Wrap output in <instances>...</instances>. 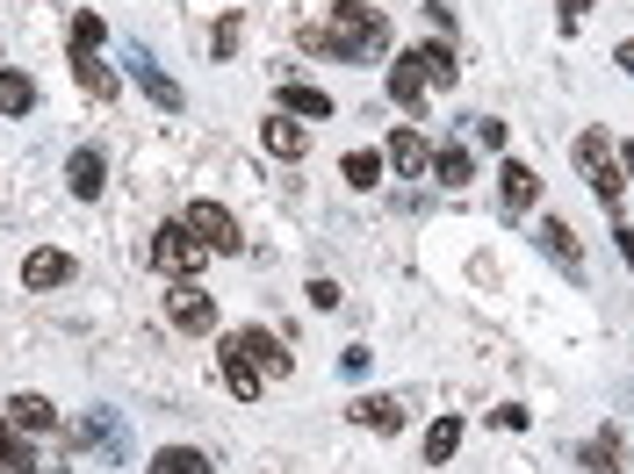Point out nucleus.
I'll use <instances>...</instances> for the list:
<instances>
[{
	"label": "nucleus",
	"instance_id": "nucleus-1",
	"mask_svg": "<svg viewBox=\"0 0 634 474\" xmlns=\"http://www.w3.org/2000/svg\"><path fill=\"white\" fill-rule=\"evenodd\" d=\"M304 37V51H317V58H375L389 43V22H383V8H368V0H339V8H325L317 22H304L296 29Z\"/></svg>",
	"mask_w": 634,
	"mask_h": 474
},
{
	"label": "nucleus",
	"instance_id": "nucleus-2",
	"mask_svg": "<svg viewBox=\"0 0 634 474\" xmlns=\"http://www.w3.org/2000/svg\"><path fill=\"white\" fill-rule=\"evenodd\" d=\"M577 173H584V188H592L606 209H621L627 173H621V151H606V137H598V130H584V137H577Z\"/></svg>",
	"mask_w": 634,
	"mask_h": 474
},
{
	"label": "nucleus",
	"instance_id": "nucleus-3",
	"mask_svg": "<svg viewBox=\"0 0 634 474\" xmlns=\"http://www.w3.org/2000/svg\"><path fill=\"white\" fill-rule=\"evenodd\" d=\"M202 259H209V244L195 238L188 223H159V231H152V266H159V273L188 281V273H202Z\"/></svg>",
	"mask_w": 634,
	"mask_h": 474
},
{
	"label": "nucleus",
	"instance_id": "nucleus-4",
	"mask_svg": "<svg viewBox=\"0 0 634 474\" xmlns=\"http://www.w3.org/2000/svg\"><path fill=\"white\" fill-rule=\"evenodd\" d=\"M180 223H188L195 238L209 244V252H246V238H238V216L224 202H188L180 209Z\"/></svg>",
	"mask_w": 634,
	"mask_h": 474
},
{
	"label": "nucleus",
	"instance_id": "nucleus-5",
	"mask_svg": "<svg viewBox=\"0 0 634 474\" xmlns=\"http://www.w3.org/2000/svg\"><path fill=\"white\" fill-rule=\"evenodd\" d=\"M166 316H174V331H188V339L217 331V302H209V288H195V281L166 288Z\"/></svg>",
	"mask_w": 634,
	"mask_h": 474
},
{
	"label": "nucleus",
	"instance_id": "nucleus-6",
	"mask_svg": "<svg viewBox=\"0 0 634 474\" xmlns=\"http://www.w3.org/2000/svg\"><path fill=\"white\" fill-rule=\"evenodd\" d=\"M231 339H238V353H246L252 366H260V374H267V381H289V374H296V360H289V345H281V339H275V331H260V324H238V331H231Z\"/></svg>",
	"mask_w": 634,
	"mask_h": 474
},
{
	"label": "nucleus",
	"instance_id": "nucleus-7",
	"mask_svg": "<svg viewBox=\"0 0 634 474\" xmlns=\"http://www.w3.org/2000/svg\"><path fill=\"white\" fill-rule=\"evenodd\" d=\"M72 273H80V259L58 252V244H37V252L22 259V288H29V295H43V288H66Z\"/></svg>",
	"mask_w": 634,
	"mask_h": 474
},
{
	"label": "nucleus",
	"instance_id": "nucleus-8",
	"mask_svg": "<svg viewBox=\"0 0 634 474\" xmlns=\"http://www.w3.org/2000/svg\"><path fill=\"white\" fill-rule=\"evenodd\" d=\"M534 238H541V252H548L555 266L569 273V281H584V244H577V231H569L563 216H541V231H534Z\"/></svg>",
	"mask_w": 634,
	"mask_h": 474
},
{
	"label": "nucleus",
	"instance_id": "nucleus-9",
	"mask_svg": "<svg viewBox=\"0 0 634 474\" xmlns=\"http://www.w3.org/2000/svg\"><path fill=\"white\" fill-rule=\"evenodd\" d=\"M389 94H397L404 109H426V94H433V80H426V43H418V51H404L397 65H389Z\"/></svg>",
	"mask_w": 634,
	"mask_h": 474
},
{
	"label": "nucleus",
	"instance_id": "nucleus-10",
	"mask_svg": "<svg viewBox=\"0 0 634 474\" xmlns=\"http://www.w3.org/2000/svg\"><path fill=\"white\" fill-rule=\"evenodd\" d=\"M217 360H224V389H231L238 395V403H260V366H252L246 353H238V339H231V331H224V345H217Z\"/></svg>",
	"mask_w": 634,
	"mask_h": 474
},
{
	"label": "nucleus",
	"instance_id": "nucleus-11",
	"mask_svg": "<svg viewBox=\"0 0 634 474\" xmlns=\"http://www.w3.org/2000/svg\"><path fill=\"white\" fill-rule=\"evenodd\" d=\"M534 194H541L534 165H519V159L497 165V202H505V216H526V209H534Z\"/></svg>",
	"mask_w": 634,
	"mask_h": 474
},
{
	"label": "nucleus",
	"instance_id": "nucleus-12",
	"mask_svg": "<svg viewBox=\"0 0 634 474\" xmlns=\"http://www.w3.org/2000/svg\"><path fill=\"white\" fill-rule=\"evenodd\" d=\"M275 109L296 115V122H325V115H331V94H325V87H310V80H281Z\"/></svg>",
	"mask_w": 634,
	"mask_h": 474
},
{
	"label": "nucleus",
	"instance_id": "nucleus-13",
	"mask_svg": "<svg viewBox=\"0 0 634 474\" xmlns=\"http://www.w3.org/2000/svg\"><path fill=\"white\" fill-rule=\"evenodd\" d=\"M260 144L267 151H275V159H304V151H310V130H304V122H296V115H260Z\"/></svg>",
	"mask_w": 634,
	"mask_h": 474
},
{
	"label": "nucleus",
	"instance_id": "nucleus-14",
	"mask_svg": "<svg viewBox=\"0 0 634 474\" xmlns=\"http://www.w3.org/2000/svg\"><path fill=\"white\" fill-rule=\"evenodd\" d=\"M72 87H80L87 101H116V94H123V80H116L95 51H72Z\"/></svg>",
	"mask_w": 634,
	"mask_h": 474
},
{
	"label": "nucleus",
	"instance_id": "nucleus-15",
	"mask_svg": "<svg viewBox=\"0 0 634 474\" xmlns=\"http://www.w3.org/2000/svg\"><path fill=\"white\" fill-rule=\"evenodd\" d=\"M383 165H397V173H426V165H433V144L412 130V122H404V130H389V144H383Z\"/></svg>",
	"mask_w": 634,
	"mask_h": 474
},
{
	"label": "nucleus",
	"instance_id": "nucleus-16",
	"mask_svg": "<svg viewBox=\"0 0 634 474\" xmlns=\"http://www.w3.org/2000/svg\"><path fill=\"white\" fill-rule=\"evenodd\" d=\"M346 417H354L360 432H383V438H389V432H404V403H397V395H360Z\"/></svg>",
	"mask_w": 634,
	"mask_h": 474
},
{
	"label": "nucleus",
	"instance_id": "nucleus-17",
	"mask_svg": "<svg viewBox=\"0 0 634 474\" xmlns=\"http://www.w3.org/2000/svg\"><path fill=\"white\" fill-rule=\"evenodd\" d=\"M101 180H109V159H101L95 144H87V151H72V159H66V188L80 194V202H95V194H101Z\"/></svg>",
	"mask_w": 634,
	"mask_h": 474
},
{
	"label": "nucleus",
	"instance_id": "nucleus-18",
	"mask_svg": "<svg viewBox=\"0 0 634 474\" xmlns=\"http://www.w3.org/2000/svg\"><path fill=\"white\" fill-rule=\"evenodd\" d=\"M130 80H138V87H145V94H152V101H159V109H166V115H180V109H188V94H180V87H174V80H166V72H159V65H152V58H145V51H138V58H130Z\"/></svg>",
	"mask_w": 634,
	"mask_h": 474
},
{
	"label": "nucleus",
	"instance_id": "nucleus-19",
	"mask_svg": "<svg viewBox=\"0 0 634 474\" xmlns=\"http://www.w3.org/2000/svg\"><path fill=\"white\" fill-rule=\"evenodd\" d=\"M426 173L440 180V188H469V180H476V159H469L462 144H447V151H433V165H426Z\"/></svg>",
	"mask_w": 634,
	"mask_h": 474
},
{
	"label": "nucleus",
	"instance_id": "nucleus-20",
	"mask_svg": "<svg viewBox=\"0 0 634 474\" xmlns=\"http://www.w3.org/2000/svg\"><path fill=\"white\" fill-rule=\"evenodd\" d=\"M0 467H8V474L37 467V453H29V432H22V424L8 417V410H0Z\"/></svg>",
	"mask_w": 634,
	"mask_h": 474
},
{
	"label": "nucleus",
	"instance_id": "nucleus-21",
	"mask_svg": "<svg viewBox=\"0 0 634 474\" xmlns=\"http://www.w3.org/2000/svg\"><path fill=\"white\" fill-rule=\"evenodd\" d=\"M152 474H217V467H209V453H195V446H159Z\"/></svg>",
	"mask_w": 634,
	"mask_h": 474
},
{
	"label": "nucleus",
	"instance_id": "nucleus-22",
	"mask_svg": "<svg viewBox=\"0 0 634 474\" xmlns=\"http://www.w3.org/2000/svg\"><path fill=\"white\" fill-rule=\"evenodd\" d=\"M8 417L22 424V432H51V403H43V395H8Z\"/></svg>",
	"mask_w": 634,
	"mask_h": 474
},
{
	"label": "nucleus",
	"instance_id": "nucleus-23",
	"mask_svg": "<svg viewBox=\"0 0 634 474\" xmlns=\"http://www.w3.org/2000/svg\"><path fill=\"white\" fill-rule=\"evenodd\" d=\"M621 461H627L621 432H606V438H592V446H584V467H592V474H621Z\"/></svg>",
	"mask_w": 634,
	"mask_h": 474
},
{
	"label": "nucleus",
	"instance_id": "nucleus-24",
	"mask_svg": "<svg viewBox=\"0 0 634 474\" xmlns=\"http://www.w3.org/2000/svg\"><path fill=\"white\" fill-rule=\"evenodd\" d=\"M238 37H246V14H224V22L217 29H209V58H217V65H231V51H238Z\"/></svg>",
	"mask_w": 634,
	"mask_h": 474
},
{
	"label": "nucleus",
	"instance_id": "nucleus-25",
	"mask_svg": "<svg viewBox=\"0 0 634 474\" xmlns=\"http://www.w3.org/2000/svg\"><path fill=\"white\" fill-rule=\"evenodd\" d=\"M29 101H37L29 72H0V115H29Z\"/></svg>",
	"mask_w": 634,
	"mask_h": 474
},
{
	"label": "nucleus",
	"instance_id": "nucleus-26",
	"mask_svg": "<svg viewBox=\"0 0 634 474\" xmlns=\"http://www.w3.org/2000/svg\"><path fill=\"white\" fill-rule=\"evenodd\" d=\"M455 446H462V424H455V417H440V424L426 432V461H433V467L455 461Z\"/></svg>",
	"mask_w": 634,
	"mask_h": 474
},
{
	"label": "nucleus",
	"instance_id": "nucleus-27",
	"mask_svg": "<svg viewBox=\"0 0 634 474\" xmlns=\"http://www.w3.org/2000/svg\"><path fill=\"white\" fill-rule=\"evenodd\" d=\"M339 173L354 180V188H375V180H383V159H375V151H346V159H339Z\"/></svg>",
	"mask_w": 634,
	"mask_h": 474
},
{
	"label": "nucleus",
	"instance_id": "nucleus-28",
	"mask_svg": "<svg viewBox=\"0 0 634 474\" xmlns=\"http://www.w3.org/2000/svg\"><path fill=\"white\" fill-rule=\"evenodd\" d=\"M101 37H109V22H101V14H72V51H95Z\"/></svg>",
	"mask_w": 634,
	"mask_h": 474
},
{
	"label": "nucleus",
	"instance_id": "nucleus-29",
	"mask_svg": "<svg viewBox=\"0 0 634 474\" xmlns=\"http://www.w3.org/2000/svg\"><path fill=\"white\" fill-rule=\"evenodd\" d=\"M469 137H476L483 151H505V122H497V115H476V122H469Z\"/></svg>",
	"mask_w": 634,
	"mask_h": 474
},
{
	"label": "nucleus",
	"instance_id": "nucleus-30",
	"mask_svg": "<svg viewBox=\"0 0 634 474\" xmlns=\"http://www.w3.org/2000/svg\"><path fill=\"white\" fill-rule=\"evenodd\" d=\"M310 310H339V281H310Z\"/></svg>",
	"mask_w": 634,
	"mask_h": 474
},
{
	"label": "nucleus",
	"instance_id": "nucleus-31",
	"mask_svg": "<svg viewBox=\"0 0 634 474\" xmlns=\"http://www.w3.org/2000/svg\"><path fill=\"white\" fill-rule=\"evenodd\" d=\"M592 8V0H563V29H577V14Z\"/></svg>",
	"mask_w": 634,
	"mask_h": 474
},
{
	"label": "nucleus",
	"instance_id": "nucleus-32",
	"mask_svg": "<svg viewBox=\"0 0 634 474\" xmlns=\"http://www.w3.org/2000/svg\"><path fill=\"white\" fill-rule=\"evenodd\" d=\"M621 259L634 266V223H621Z\"/></svg>",
	"mask_w": 634,
	"mask_h": 474
},
{
	"label": "nucleus",
	"instance_id": "nucleus-33",
	"mask_svg": "<svg viewBox=\"0 0 634 474\" xmlns=\"http://www.w3.org/2000/svg\"><path fill=\"white\" fill-rule=\"evenodd\" d=\"M621 173H627V188H634V144H621Z\"/></svg>",
	"mask_w": 634,
	"mask_h": 474
},
{
	"label": "nucleus",
	"instance_id": "nucleus-34",
	"mask_svg": "<svg viewBox=\"0 0 634 474\" xmlns=\"http://www.w3.org/2000/svg\"><path fill=\"white\" fill-rule=\"evenodd\" d=\"M613 58H621V65H627V72H634V43H621V51H613Z\"/></svg>",
	"mask_w": 634,
	"mask_h": 474
}]
</instances>
